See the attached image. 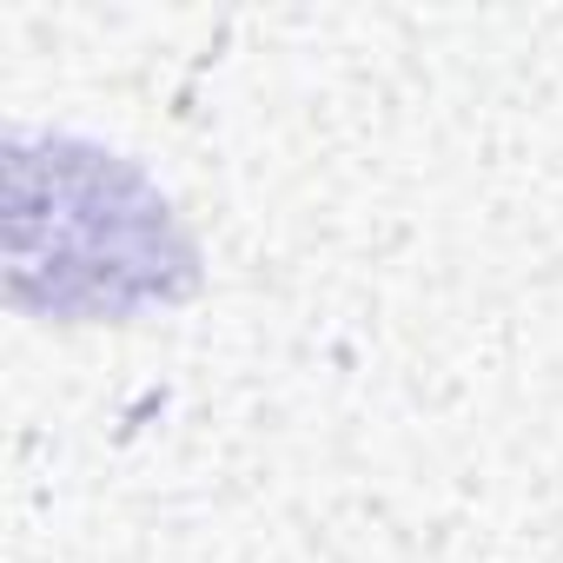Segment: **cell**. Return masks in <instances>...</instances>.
<instances>
[]
</instances>
